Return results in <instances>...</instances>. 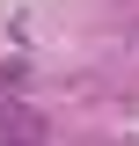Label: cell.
Instances as JSON below:
<instances>
[{
  "label": "cell",
  "instance_id": "cell-1",
  "mask_svg": "<svg viewBox=\"0 0 139 146\" xmlns=\"http://www.w3.org/2000/svg\"><path fill=\"white\" fill-rule=\"evenodd\" d=\"M44 110L37 102H22V95H7V102H0V146H44Z\"/></svg>",
  "mask_w": 139,
  "mask_h": 146
}]
</instances>
